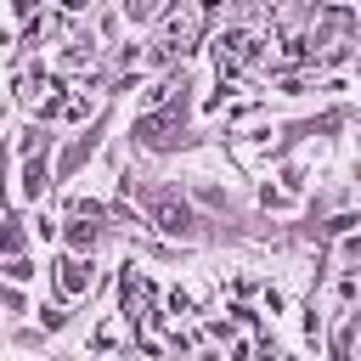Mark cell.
<instances>
[{
  "mask_svg": "<svg viewBox=\"0 0 361 361\" xmlns=\"http://www.w3.org/2000/svg\"><path fill=\"white\" fill-rule=\"evenodd\" d=\"M0 271H6V282H34V265L28 259H6Z\"/></svg>",
  "mask_w": 361,
  "mask_h": 361,
  "instance_id": "7a4b0ae2",
  "label": "cell"
},
{
  "mask_svg": "<svg viewBox=\"0 0 361 361\" xmlns=\"http://www.w3.org/2000/svg\"><path fill=\"white\" fill-rule=\"evenodd\" d=\"M34 237H45V243H51V237H56V214H45V209H39V214H34Z\"/></svg>",
  "mask_w": 361,
  "mask_h": 361,
  "instance_id": "3957f363",
  "label": "cell"
},
{
  "mask_svg": "<svg viewBox=\"0 0 361 361\" xmlns=\"http://www.w3.org/2000/svg\"><path fill=\"white\" fill-rule=\"evenodd\" d=\"M124 11H130V17H152V11H158V0H124Z\"/></svg>",
  "mask_w": 361,
  "mask_h": 361,
  "instance_id": "277c9868",
  "label": "cell"
},
{
  "mask_svg": "<svg viewBox=\"0 0 361 361\" xmlns=\"http://www.w3.org/2000/svg\"><path fill=\"white\" fill-rule=\"evenodd\" d=\"M51 282H56V299H62V305H68V299H79V293L90 288V259H79V254H62Z\"/></svg>",
  "mask_w": 361,
  "mask_h": 361,
  "instance_id": "6da1fadb",
  "label": "cell"
}]
</instances>
